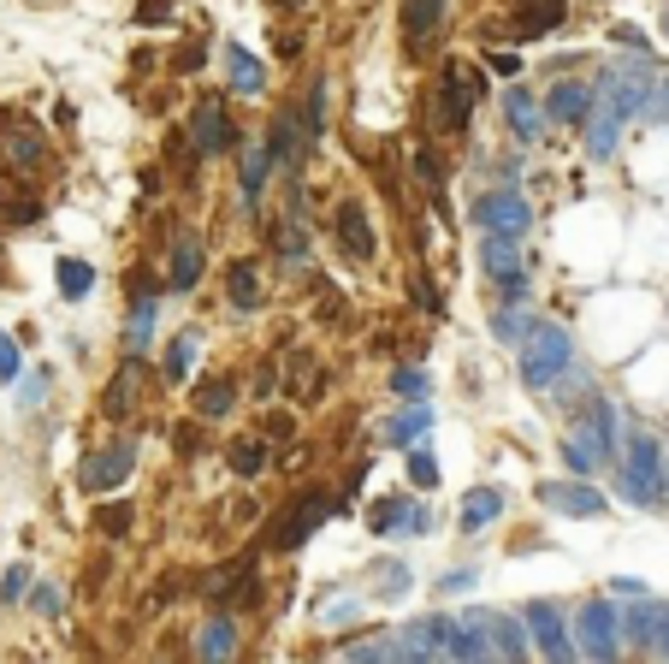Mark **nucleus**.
<instances>
[{"mask_svg": "<svg viewBox=\"0 0 669 664\" xmlns=\"http://www.w3.org/2000/svg\"><path fill=\"white\" fill-rule=\"evenodd\" d=\"M480 95H486V78H480V65H469V60H444V72H439V125H444V131H462V125H469V113L480 108Z\"/></svg>", "mask_w": 669, "mask_h": 664, "instance_id": "obj_1", "label": "nucleus"}, {"mask_svg": "<svg viewBox=\"0 0 669 664\" xmlns=\"http://www.w3.org/2000/svg\"><path fill=\"white\" fill-rule=\"evenodd\" d=\"M575 629H580V653H587L593 664H622V611H616L610 600H587L580 605V617H575Z\"/></svg>", "mask_w": 669, "mask_h": 664, "instance_id": "obj_2", "label": "nucleus"}, {"mask_svg": "<svg viewBox=\"0 0 669 664\" xmlns=\"http://www.w3.org/2000/svg\"><path fill=\"white\" fill-rule=\"evenodd\" d=\"M569 374V333L563 327H534L527 333V345H522V380L545 391L552 380H563Z\"/></svg>", "mask_w": 669, "mask_h": 664, "instance_id": "obj_3", "label": "nucleus"}, {"mask_svg": "<svg viewBox=\"0 0 669 664\" xmlns=\"http://www.w3.org/2000/svg\"><path fill=\"white\" fill-rule=\"evenodd\" d=\"M527 635H534V646H539L545 664H575L580 658L569 623H563V611L552 600H534V605H527Z\"/></svg>", "mask_w": 669, "mask_h": 664, "instance_id": "obj_4", "label": "nucleus"}, {"mask_svg": "<svg viewBox=\"0 0 669 664\" xmlns=\"http://www.w3.org/2000/svg\"><path fill=\"white\" fill-rule=\"evenodd\" d=\"M332 517V499H326V492H297V499H290V510H279V528H272V546L279 552H290V546H302L308 534H315V528Z\"/></svg>", "mask_w": 669, "mask_h": 664, "instance_id": "obj_5", "label": "nucleus"}, {"mask_svg": "<svg viewBox=\"0 0 669 664\" xmlns=\"http://www.w3.org/2000/svg\"><path fill=\"white\" fill-rule=\"evenodd\" d=\"M136 463V446L131 439H119V446H101L83 457V487L90 492H113V487H125V474Z\"/></svg>", "mask_w": 669, "mask_h": 664, "instance_id": "obj_6", "label": "nucleus"}, {"mask_svg": "<svg viewBox=\"0 0 669 664\" xmlns=\"http://www.w3.org/2000/svg\"><path fill=\"white\" fill-rule=\"evenodd\" d=\"M474 219L486 232H510V237H522L527 226H534V208L516 196V191H492V196H480L474 202Z\"/></svg>", "mask_w": 669, "mask_h": 664, "instance_id": "obj_7", "label": "nucleus"}, {"mask_svg": "<svg viewBox=\"0 0 669 664\" xmlns=\"http://www.w3.org/2000/svg\"><path fill=\"white\" fill-rule=\"evenodd\" d=\"M191 143L202 149V155H226V149L237 143V131H231V119H226V101H219V95H208L191 113Z\"/></svg>", "mask_w": 669, "mask_h": 664, "instance_id": "obj_8", "label": "nucleus"}, {"mask_svg": "<svg viewBox=\"0 0 669 664\" xmlns=\"http://www.w3.org/2000/svg\"><path fill=\"white\" fill-rule=\"evenodd\" d=\"M338 249L350 255V262H368L373 255V226H368V208L362 202H338Z\"/></svg>", "mask_w": 669, "mask_h": 664, "instance_id": "obj_9", "label": "nucleus"}, {"mask_svg": "<svg viewBox=\"0 0 669 664\" xmlns=\"http://www.w3.org/2000/svg\"><path fill=\"white\" fill-rule=\"evenodd\" d=\"M486 641H492V658L497 664H527V629L504 611H486Z\"/></svg>", "mask_w": 669, "mask_h": 664, "instance_id": "obj_10", "label": "nucleus"}, {"mask_svg": "<svg viewBox=\"0 0 669 664\" xmlns=\"http://www.w3.org/2000/svg\"><path fill=\"white\" fill-rule=\"evenodd\" d=\"M196 653H202V664H237V617H208L202 623V635H196Z\"/></svg>", "mask_w": 669, "mask_h": 664, "instance_id": "obj_11", "label": "nucleus"}, {"mask_svg": "<svg viewBox=\"0 0 669 664\" xmlns=\"http://www.w3.org/2000/svg\"><path fill=\"white\" fill-rule=\"evenodd\" d=\"M628 492L634 499L658 492V446L651 439H628Z\"/></svg>", "mask_w": 669, "mask_h": 664, "instance_id": "obj_12", "label": "nucleus"}, {"mask_svg": "<svg viewBox=\"0 0 669 664\" xmlns=\"http://www.w3.org/2000/svg\"><path fill=\"white\" fill-rule=\"evenodd\" d=\"M202 279V237H178V249H173V274H166V292H191V285Z\"/></svg>", "mask_w": 669, "mask_h": 664, "instance_id": "obj_13", "label": "nucleus"}, {"mask_svg": "<svg viewBox=\"0 0 669 664\" xmlns=\"http://www.w3.org/2000/svg\"><path fill=\"white\" fill-rule=\"evenodd\" d=\"M486 274L522 279V237H510V232H492L486 237Z\"/></svg>", "mask_w": 669, "mask_h": 664, "instance_id": "obj_14", "label": "nucleus"}, {"mask_svg": "<svg viewBox=\"0 0 669 664\" xmlns=\"http://www.w3.org/2000/svg\"><path fill=\"white\" fill-rule=\"evenodd\" d=\"M226 297H231V309H261V279H255V262H231L226 267Z\"/></svg>", "mask_w": 669, "mask_h": 664, "instance_id": "obj_15", "label": "nucleus"}, {"mask_svg": "<svg viewBox=\"0 0 669 664\" xmlns=\"http://www.w3.org/2000/svg\"><path fill=\"white\" fill-rule=\"evenodd\" d=\"M231 403H237V380H231V374H219V380H208V386H196L191 410H196V416H226Z\"/></svg>", "mask_w": 669, "mask_h": 664, "instance_id": "obj_16", "label": "nucleus"}, {"mask_svg": "<svg viewBox=\"0 0 669 664\" xmlns=\"http://www.w3.org/2000/svg\"><path fill=\"white\" fill-rule=\"evenodd\" d=\"M7 155H12V166H42V131L37 125H24V119H12V143H7Z\"/></svg>", "mask_w": 669, "mask_h": 664, "instance_id": "obj_17", "label": "nucleus"}, {"mask_svg": "<svg viewBox=\"0 0 669 664\" xmlns=\"http://www.w3.org/2000/svg\"><path fill=\"white\" fill-rule=\"evenodd\" d=\"M497 510H504V492H492V487H480V492H469V499H462V528H486Z\"/></svg>", "mask_w": 669, "mask_h": 664, "instance_id": "obj_18", "label": "nucleus"}, {"mask_svg": "<svg viewBox=\"0 0 669 664\" xmlns=\"http://www.w3.org/2000/svg\"><path fill=\"white\" fill-rule=\"evenodd\" d=\"M552 113L569 119V125H580V119L593 113V101H587V90H580V83H557V90H552Z\"/></svg>", "mask_w": 669, "mask_h": 664, "instance_id": "obj_19", "label": "nucleus"}, {"mask_svg": "<svg viewBox=\"0 0 669 664\" xmlns=\"http://www.w3.org/2000/svg\"><path fill=\"white\" fill-rule=\"evenodd\" d=\"M373 528H380V534H391V528H426V522H421V510H415V504L385 499V504H373Z\"/></svg>", "mask_w": 669, "mask_h": 664, "instance_id": "obj_20", "label": "nucleus"}, {"mask_svg": "<svg viewBox=\"0 0 669 664\" xmlns=\"http://www.w3.org/2000/svg\"><path fill=\"white\" fill-rule=\"evenodd\" d=\"M302 155V143H297V113H279L272 119V161H297Z\"/></svg>", "mask_w": 669, "mask_h": 664, "instance_id": "obj_21", "label": "nucleus"}, {"mask_svg": "<svg viewBox=\"0 0 669 664\" xmlns=\"http://www.w3.org/2000/svg\"><path fill=\"white\" fill-rule=\"evenodd\" d=\"M261 178H267V155L255 143H244V202H249V208L261 202Z\"/></svg>", "mask_w": 669, "mask_h": 664, "instance_id": "obj_22", "label": "nucleus"}, {"mask_svg": "<svg viewBox=\"0 0 669 664\" xmlns=\"http://www.w3.org/2000/svg\"><path fill=\"white\" fill-rule=\"evenodd\" d=\"M231 469L255 481V474L267 469V446H261V439H237V446H231Z\"/></svg>", "mask_w": 669, "mask_h": 664, "instance_id": "obj_23", "label": "nucleus"}, {"mask_svg": "<svg viewBox=\"0 0 669 664\" xmlns=\"http://www.w3.org/2000/svg\"><path fill=\"white\" fill-rule=\"evenodd\" d=\"M545 499L563 510H580V517H598V492H587V487H552Z\"/></svg>", "mask_w": 669, "mask_h": 664, "instance_id": "obj_24", "label": "nucleus"}, {"mask_svg": "<svg viewBox=\"0 0 669 664\" xmlns=\"http://www.w3.org/2000/svg\"><path fill=\"white\" fill-rule=\"evenodd\" d=\"M131 380H136L131 368H119V374H113L107 398H101V410H107V416H125V403H131Z\"/></svg>", "mask_w": 669, "mask_h": 664, "instance_id": "obj_25", "label": "nucleus"}, {"mask_svg": "<svg viewBox=\"0 0 669 664\" xmlns=\"http://www.w3.org/2000/svg\"><path fill=\"white\" fill-rule=\"evenodd\" d=\"M60 279H65V297H83V292H90V279H95V274H90L83 262H65V267H60Z\"/></svg>", "mask_w": 669, "mask_h": 664, "instance_id": "obj_26", "label": "nucleus"}, {"mask_svg": "<svg viewBox=\"0 0 669 664\" xmlns=\"http://www.w3.org/2000/svg\"><path fill=\"white\" fill-rule=\"evenodd\" d=\"M95 522H101V534H113V540H119V534L131 528V510H125V504H113V510H101Z\"/></svg>", "mask_w": 669, "mask_h": 664, "instance_id": "obj_27", "label": "nucleus"}, {"mask_svg": "<svg viewBox=\"0 0 669 664\" xmlns=\"http://www.w3.org/2000/svg\"><path fill=\"white\" fill-rule=\"evenodd\" d=\"M231 78L244 83V90H261V65H255V60H237L231 54Z\"/></svg>", "mask_w": 669, "mask_h": 664, "instance_id": "obj_28", "label": "nucleus"}, {"mask_svg": "<svg viewBox=\"0 0 669 664\" xmlns=\"http://www.w3.org/2000/svg\"><path fill=\"white\" fill-rule=\"evenodd\" d=\"M191 350H196V338H178V345H173V356H166V374H173V380L184 374V362H191Z\"/></svg>", "mask_w": 669, "mask_h": 664, "instance_id": "obj_29", "label": "nucleus"}, {"mask_svg": "<svg viewBox=\"0 0 669 664\" xmlns=\"http://www.w3.org/2000/svg\"><path fill=\"white\" fill-rule=\"evenodd\" d=\"M290 433H297V421H290V416H272L267 421V439H290Z\"/></svg>", "mask_w": 669, "mask_h": 664, "instance_id": "obj_30", "label": "nucleus"}, {"mask_svg": "<svg viewBox=\"0 0 669 664\" xmlns=\"http://www.w3.org/2000/svg\"><path fill=\"white\" fill-rule=\"evenodd\" d=\"M415 481H426V487H433V481H439V469H433V457H415Z\"/></svg>", "mask_w": 669, "mask_h": 664, "instance_id": "obj_31", "label": "nucleus"}, {"mask_svg": "<svg viewBox=\"0 0 669 664\" xmlns=\"http://www.w3.org/2000/svg\"><path fill=\"white\" fill-rule=\"evenodd\" d=\"M12 368H19V350H12L7 338H0V374H12Z\"/></svg>", "mask_w": 669, "mask_h": 664, "instance_id": "obj_32", "label": "nucleus"}, {"mask_svg": "<svg viewBox=\"0 0 669 664\" xmlns=\"http://www.w3.org/2000/svg\"><path fill=\"white\" fill-rule=\"evenodd\" d=\"M658 653H663V658H669V623H663V641H658Z\"/></svg>", "mask_w": 669, "mask_h": 664, "instance_id": "obj_33", "label": "nucleus"}, {"mask_svg": "<svg viewBox=\"0 0 669 664\" xmlns=\"http://www.w3.org/2000/svg\"><path fill=\"white\" fill-rule=\"evenodd\" d=\"M161 664H173V658H161Z\"/></svg>", "mask_w": 669, "mask_h": 664, "instance_id": "obj_34", "label": "nucleus"}]
</instances>
